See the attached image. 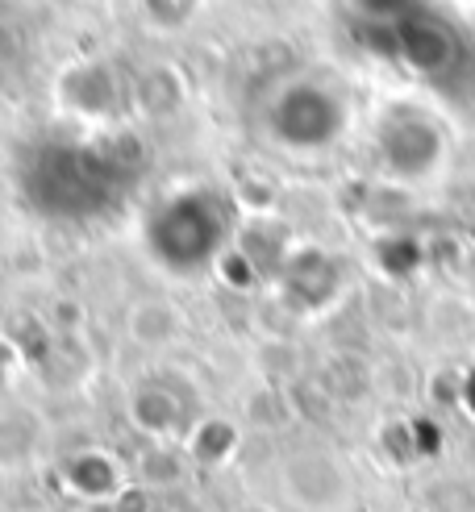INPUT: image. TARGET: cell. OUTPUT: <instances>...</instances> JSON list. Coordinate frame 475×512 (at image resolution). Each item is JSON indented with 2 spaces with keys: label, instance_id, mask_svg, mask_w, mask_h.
Segmentation results:
<instances>
[{
  "label": "cell",
  "instance_id": "1",
  "mask_svg": "<svg viewBox=\"0 0 475 512\" xmlns=\"http://www.w3.org/2000/svg\"><path fill=\"white\" fill-rule=\"evenodd\" d=\"M280 488L300 512H346L350 508V471L330 450H292L280 467Z\"/></svg>",
  "mask_w": 475,
  "mask_h": 512
},
{
  "label": "cell",
  "instance_id": "2",
  "mask_svg": "<svg viewBox=\"0 0 475 512\" xmlns=\"http://www.w3.org/2000/svg\"><path fill=\"white\" fill-rule=\"evenodd\" d=\"M184 329H188V317L171 296H138L121 313L125 342L142 354H163L171 346H180Z\"/></svg>",
  "mask_w": 475,
  "mask_h": 512
},
{
  "label": "cell",
  "instance_id": "3",
  "mask_svg": "<svg viewBox=\"0 0 475 512\" xmlns=\"http://www.w3.org/2000/svg\"><path fill=\"white\" fill-rule=\"evenodd\" d=\"M42 446H46V425L34 408L0 404V479L30 471Z\"/></svg>",
  "mask_w": 475,
  "mask_h": 512
},
{
  "label": "cell",
  "instance_id": "4",
  "mask_svg": "<svg viewBox=\"0 0 475 512\" xmlns=\"http://www.w3.org/2000/svg\"><path fill=\"white\" fill-rule=\"evenodd\" d=\"M125 417L142 433L146 442H180L184 429V408L163 383H138L125 396Z\"/></svg>",
  "mask_w": 475,
  "mask_h": 512
},
{
  "label": "cell",
  "instance_id": "5",
  "mask_svg": "<svg viewBox=\"0 0 475 512\" xmlns=\"http://www.w3.org/2000/svg\"><path fill=\"white\" fill-rule=\"evenodd\" d=\"M230 512H280V508L267 504V500H238Z\"/></svg>",
  "mask_w": 475,
  "mask_h": 512
},
{
  "label": "cell",
  "instance_id": "6",
  "mask_svg": "<svg viewBox=\"0 0 475 512\" xmlns=\"http://www.w3.org/2000/svg\"><path fill=\"white\" fill-rule=\"evenodd\" d=\"M80 512H125V508H121V504L113 500V504H84Z\"/></svg>",
  "mask_w": 475,
  "mask_h": 512
}]
</instances>
